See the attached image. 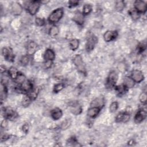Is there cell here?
I'll use <instances>...</instances> for the list:
<instances>
[{
	"instance_id": "obj_1",
	"label": "cell",
	"mask_w": 147,
	"mask_h": 147,
	"mask_svg": "<svg viewBox=\"0 0 147 147\" xmlns=\"http://www.w3.org/2000/svg\"><path fill=\"white\" fill-rule=\"evenodd\" d=\"M72 61L75 67H76L77 69L78 70V71L82 73V74L86 75L87 70H86L85 64L83 62L82 56L80 55H76L74 57Z\"/></svg>"
},
{
	"instance_id": "obj_2",
	"label": "cell",
	"mask_w": 147,
	"mask_h": 147,
	"mask_svg": "<svg viewBox=\"0 0 147 147\" xmlns=\"http://www.w3.org/2000/svg\"><path fill=\"white\" fill-rule=\"evenodd\" d=\"M41 2L40 1H28L25 5L27 11L32 16L35 15L38 11Z\"/></svg>"
},
{
	"instance_id": "obj_3",
	"label": "cell",
	"mask_w": 147,
	"mask_h": 147,
	"mask_svg": "<svg viewBox=\"0 0 147 147\" xmlns=\"http://www.w3.org/2000/svg\"><path fill=\"white\" fill-rule=\"evenodd\" d=\"M64 10L62 7H59L53 10L48 17V21L51 24H55L59 22L63 17Z\"/></svg>"
},
{
	"instance_id": "obj_4",
	"label": "cell",
	"mask_w": 147,
	"mask_h": 147,
	"mask_svg": "<svg viewBox=\"0 0 147 147\" xmlns=\"http://www.w3.org/2000/svg\"><path fill=\"white\" fill-rule=\"evenodd\" d=\"M118 75L115 71H111L109 74V75L107 78L106 87L107 88L112 89L115 87V84L118 80Z\"/></svg>"
},
{
	"instance_id": "obj_5",
	"label": "cell",
	"mask_w": 147,
	"mask_h": 147,
	"mask_svg": "<svg viewBox=\"0 0 147 147\" xmlns=\"http://www.w3.org/2000/svg\"><path fill=\"white\" fill-rule=\"evenodd\" d=\"M98 42V38L94 34H92L89 36L87 40L86 43V50L87 52H91L94 49L95 45Z\"/></svg>"
},
{
	"instance_id": "obj_6",
	"label": "cell",
	"mask_w": 147,
	"mask_h": 147,
	"mask_svg": "<svg viewBox=\"0 0 147 147\" xmlns=\"http://www.w3.org/2000/svg\"><path fill=\"white\" fill-rule=\"evenodd\" d=\"M2 54L4 59L9 62H13L14 60V55L12 49L9 47H3L2 49Z\"/></svg>"
},
{
	"instance_id": "obj_7",
	"label": "cell",
	"mask_w": 147,
	"mask_h": 147,
	"mask_svg": "<svg viewBox=\"0 0 147 147\" xmlns=\"http://www.w3.org/2000/svg\"><path fill=\"white\" fill-rule=\"evenodd\" d=\"M3 114L5 119L7 120H14L18 117V114L12 109L9 107L4 108Z\"/></svg>"
},
{
	"instance_id": "obj_8",
	"label": "cell",
	"mask_w": 147,
	"mask_h": 147,
	"mask_svg": "<svg viewBox=\"0 0 147 147\" xmlns=\"http://www.w3.org/2000/svg\"><path fill=\"white\" fill-rule=\"evenodd\" d=\"M146 117V108H141L135 114L134 117V121L136 123H141Z\"/></svg>"
},
{
	"instance_id": "obj_9",
	"label": "cell",
	"mask_w": 147,
	"mask_h": 147,
	"mask_svg": "<svg viewBox=\"0 0 147 147\" xmlns=\"http://www.w3.org/2000/svg\"><path fill=\"white\" fill-rule=\"evenodd\" d=\"M134 9L140 14H144L146 11L147 5L142 1H136L134 3Z\"/></svg>"
},
{
	"instance_id": "obj_10",
	"label": "cell",
	"mask_w": 147,
	"mask_h": 147,
	"mask_svg": "<svg viewBox=\"0 0 147 147\" xmlns=\"http://www.w3.org/2000/svg\"><path fill=\"white\" fill-rule=\"evenodd\" d=\"M19 90L21 91L26 94L28 92H29L30 91H31L33 88V84L32 82L30 80H26L24 82L20 84Z\"/></svg>"
},
{
	"instance_id": "obj_11",
	"label": "cell",
	"mask_w": 147,
	"mask_h": 147,
	"mask_svg": "<svg viewBox=\"0 0 147 147\" xmlns=\"http://www.w3.org/2000/svg\"><path fill=\"white\" fill-rule=\"evenodd\" d=\"M118 33L117 30H107L103 34V38L106 42H110L118 37Z\"/></svg>"
},
{
	"instance_id": "obj_12",
	"label": "cell",
	"mask_w": 147,
	"mask_h": 147,
	"mask_svg": "<svg viewBox=\"0 0 147 147\" xmlns=\"http://www.w3.org/2000/svg\"><path fill=\"white\" fill-rule=\"evenodd\" d=\"M131 78L136 83H140L144 79V76L142 72L138 69H134L131 71Z\"/></svg>"
},
{
	"instance_id": "obj_13",
	"label": "cell",
	"mask_w": 147,
	"mask_h": 147,
	"mask_svg": "<svg viewBox=\"0 0 147 147\" xmlns=\"http://www.w3.org/2000/svg\"><path fill=\"white\" fill-rule=\"evenodd\" d=\"M130 119V114L127 112L122 111L119 113L115 117V121L117 123L127 122Z\"/></svg>"
},
{
	"instance_id": "obj_14",
	"label": "cell",
	"mask_w": 147,
	"mask_h": 147,
	"mask_svg": "<svg viewBox=\"0 0 147 147\" xmlns=\"http://www.w3.org/2000/svg\"><path fill=\"white\" fill-rule=\"evenodd\" d=\"M69 107L71 112L75 115H79L82 112V107L78 102L72 103Z\"/></svg>"
},
{
	"instance_id": "obj_15",
	"label": "cell",
	"mask_w": 147,
	"mask_h": 147,
	"mask_svg": "<svg viewBox=\"0 0 147 147\" xmlns=\"http://www.w3.org/2000/svg\"><path fill=\"white\" fill-rule=\"evenodd\" d=\"M105 103V98L103 96H98L94 99L91 103V107H97L102 109Z\"/></svg>"
},
{
	"instance_id": "obj_16",
	"label": "cell",
	"mask_w": 147,
	"mask_h": 147,
	"mask_svg": "<svg viewBox=\"0 0 147 147\" xmlns=\"http://www.w3.org/2000/svg\"><path fill=\"white\" fill-rule=\"evenodd\" d=\"M101 109L97 107H91L89 108L87 112V115L91 118H96L99 114Z\"/></svg>"
},
{
	"instance_id": "obj_17",
	"label": "cell",
	"mask_w": 147,
	"mask_h": 147,
	"mask_svg": "<svg viewBox=\"0 0 147 147\" xmlns=\"http://www.w3.org/2000/svg\"><path fill=\"white\" fill-rule=\"evenodd\" d=\"M73 21L79 25H82L84 23V15L80 11H76L73 17Z\"/></svg>"
},
{
	"instance_id": "obj_18",
	"label": "cell",
	"mask_w": 147,
	"mask_h": 147,
	"mask_svg": "<svg viewBox=\"0 0 147 147\" xmlns=\"http://www.w3.org/2000/svg\"><path fill=\"white\" fill-rule=\"evenodd\" d=\"M37 44L34 41H30L27 45V53L29 56L33 55L37 49Z\"/></svg>"
},
{
	"instance_id": "obj_19",
	"label": "cell",
	"mask_w": 147,
	"mask_h": 147,
	"mask_svg": "<svg viewBox=\"0 0 147 147\" xmlns=\"http://www.w3.org/2000/svg\"><path fill=\"white\" fill-rule=\"evenodd\" d=\"M44 58L47 61H52L55 58V52L51 48L47 49L44 54Z\"/></svg>"
},
{
	"instance_id": "obj_20",
	"label": "cell",
	"mask_w": 147,
	"mask_h": 147,
	"mask_svg": "<svg viewBox=\"0 0 147 147\" xmlns=\"http://www.w3.org/2000/svg\"><path fill=\"white\" fill-rule=\"evenodd\" d=\"M63 115V112L58 107H56L52 109L51 111V116L53 120H58L61 118Z\"/></svg>"
},
{
	"instance_id": "obj_21",
	"label": "cell",
	"mask_w": 147,
	"mask_h": 147,
	"mask_svg": "<svg viewBox=\"0 0 147 147\" xmlns=\"http://www.w3.org/2000/svg\"><path fill=\"white\" fill-rule=\"evenodd\" d=\"M115 91L117 92V95L119 96H121L125 95L128 91V88L125 86L123 84L115 86Z\"/></svg>"
},
{
	"instance_id": "obj_22",
	"label": "cell",
	"mask_w": 147,
	"mask_h": 147,
	"mask_svg": "<svg viewBox=\"0 0 147 147\" xmlns=\"http://www.w3.org/2000/svg\"><path fill=\"white\" fill-rule=\"evenodd\" d=\"M22 10V6L18 2H15L11 5V11L13 14L19 15L21 13Z\"/></svg>"
},
{
	"instance_id": "obj_23",
	"label": "cell",
	"mask_w": 147,
	"mask_h": 147,
	"mask_svg": "<svg viewBox=\"0 0 147 147\" xmlns=\"http://www.w3.org/2000/svg\"><path fill=\"white\" fill-rule=\"evenodd\" d=\"M39 92V89L38 87H33V88L28 92L26 95L28 96L32 101L35 100L37 98L38 94Z\"/></svg>"
},
{
	"instance_id": "obj_24",
	"label": "cell",
	"mask_w": 147,
	"mask_h": 147,
	"mask_svg": "<svg viewBox=\"0 0 147 147\" xmlns=\"http://www.w3.org/2000/svg\"><path fill=\"white\" fill-rule=\"evenodd\" d=\"M123 84L126 86L128 88H129L134 87L135 82L131 77L126 76L123 79Z\"/></svg>"
},
{
	"instance_id": "obj_25",
	"label": "cell",
	"mask_w": 147,
	"mask_h": 147,
	"mask_svg": "<svg viewBox=\"0 0 147 147\" xmlns=\"http://www.w3.org/2000/svg\"><path fill=\"white\" fill-rule=\"evenodd\" d=\"M19 72L20 71H18V69L16 67H11L8 71V75L10 77V78L14 80L17 76Z\"/></svg>"
},
{
	"instance_id": "obj_26",
	"label": "cell",
	"mask_w": 147,
	"mask_h": 147,
	"mask_svg": "<svg viewBox=\"0 0 147 147\" xmlns=\"http://www.w3.org/2000/svg\"><path fill=\"white\" fill-rule=\"evenodd\" d=\"M79 45V40L78 39H72L69 42V48L75 51L76 50Z\"/></svg>"
},
{
	"instance_id": "obj_27",
	"label": "cell",
	"mask_w": 147,
	"mask_h": 147,
	"mask_svg": "<svg viewBox=\"0 0 147 147\" xmlns=\"http://www.w3.org/2000/svg\"><path fill=\"white\" fill-rule=\"evenodd\" d=\"M26 80V77L21 72H19L17 76L16 77V78L14 80V81L19 84H21V83H22L23 82H24Z\"/></svg>"
},
{
	"instance_id": "obj_28",
	"label": "cell",
	"mask_w": 147,
	"mask_h": 147,
	"mask_svg": "<svg viewBox=\"0 0 147 147\" xmlns=\"http://www.w3.org/2000/svg\"><path fill=\"white\" fill-rule=\"evenodd\" d=\"M125 6V2L123 1H117L115 2V8L117 11H121L123 10Z\"/></svg>"
},
{
	"instance_id": "obj_29",
	"label": "cell",
	"mask_w": 147,
	"mask_h": 147,
	"mask_svg": "<svg viewBox=\"0 0 147 147\" xmlns=\"http://www.w3.org/2000/svg\"><path fill=\"white\" fill-rule=\"evenodd\" d=\"M128 13L133 20H137L140 17V14L138 13L135 9H130L128 11Z\"/></svg>"
},
{
	"instance_id": "obj_30",
	"label": "cell",
	"mask_w": 147,
	"mask_h": 147,
	"mask_svg": "<svg viewBox=\"0 0 147 147\" xmlns=\"http://www.w3.org/2000/svg\"><path fill=\"white\" fill-rule=\"evenodd\" d=\"M92 10V7L91 4H85L83 6V14L84 15H88L89 14Z\"/></svg>"
},
{
	"instance_id": "obj_31",
	"label": "cell",
	"mask_w": 147,
	"mask_h": 147,
	"mask_svg": "<svg viewBox=\"0 0 147 147\" xmlns=\"http://www.w3.org/2000/svg\"><path fill=\"white\" fill-rule=\"evenodd\" d=\"M59 32V28L56 25H53L49 30V34L51 37H55L58 34Z\"/></svg>"
},
{
	"instance_id": "obj_32",
	"label": "cell",
	"mask_w": 147,
	"mask_h": 147,
	"mask_svg": "<svg viewBox=\"0 0 147 147\" xmlns=\"http://www.w3.org/2000/svg\"><path fill=\"white\" fill-rule=\"evenodd\" d=\"M71 124V121L70 119H67L65 120H64V121H63V122L61 123L60 125V128L62 130H66L67 129Z\"/></svg>"
},
{
	"instance_id": "obj_33",
	"label": "cell",
	"mask_w": 147,
	"mask_h": 147,
	"mask_svg": "<svg viewBox=\"0 0 147 147\" xmlns=\"http://www.w3.org/2000/svg\"><path fill=\"white\" fill-rule=\"evenodd\" d=\"M78 144V140L75 137H71L69 138V139L67 140V145L69 146H75L76 144Z\"/></svg>"
},
{
	"instance_id": "obj_34",
	"label": "cell",
	"mask_w": 147,
	"mask_h": 147,
	"mask_svg": "<svg viewBox=\"0 0 147 147\" xmlns=\"http://www.w3.org/2000/svg\"><path fill=\"white\" fill-rule=\"evenodd\" d=\"M64 85L62 83H59L56 84L53 86V91L54 93H57L59 91H60L64 88Z\"/></svg>"
},
{
	"instance_id": "obj_35",
	"label": "cell",
	"mask_w": 147,
	"mask_h": 147,
	"mask_svg": "<svg viewBox=\"0 0 147 147\" xmlns=\"http://www.w3.org/2000/svg\"><path fill=\"white\" fill-rule=\"evenodd\" d=\"M139 100L143 104H146V100H147V94L146 91H143L141 93V94L139 96Z\"/></svg>"
},
{
	"instance_id": "obj_36",
	"label": "cell",
	"mask_w": 147,
	"mask_h": 147,
	"mask_svg": "<svg viewBox=\"0 0 147 147\" xmlns=\"http://www.w3.org/2000/svg\"><path fill=\"white\" fill-rule=\"evenodd\" d=\"M29 56L28 55L22 56L20 59V63L22 65H26L29 62Z\"/></svg>"
},
{
	"instance_id": "obj_37",
	"label": "cell",
	"mask_w": 147,
	"mask_h": 147,
	"mask_svg": "<svg viewBox=\"0 0 147 147\" xmlns=\"http://www.w3.org/2000/svg\"><path fill=\"white\" fill-rule=\"evenodd\" d=\"M118 108V103L117 102H112L109 107V110L111 113H114L117 110Z\"/></svg>"
},
{
	"instance_id": "obj_38",
	"label": "cell",
	"mask_w": 147,
	"mask_h": 147,
	"mask_svg": "<svg viewBox=\"0 0 147 147\" xmlns=\"http://www.w3.org/2000/svg\"><path fill=\"white\" fill-rule=\"evenodd\" d=\"M146 49V45L143 44V43H140L138 44L137 48V53L138 54H141Z\"/></svg>"
},
{
	"instance_id": "obj_39",
	"label": "cell",
	"mask_w": 147,
	"mask_h": 147,
	"mask_svg": "<svg viewBox=\"0 0 147 147\" xmlns=\"http://www.w3.org/2000/svg\"><path fill=\"white\" fill-rule=\"evenodd\" d=\"M32 100L28 96H25L24 98H23V99H22V106H24V107H27V106H28L29 105H30V102H32Z\"/></svg>"
},
{
	"instance_id": "obj_40",
	"label": "cell",
	"mask_w": 147,
	"mask_h": 147,
	"mask_svg": "<svg viewBox=\"0 0 147 147\" xmlns=\"http://www.w3.org/2000/svg\"><path fill=\"white\" fill-rule=\"evenodd\" d=\"M35 22H36V25H37L38 26H42L45 25V19L43 18L36 17L35 19Z\"/></svg>"
},
{
	"instance_id": "obj_41",
	"label": "cell",
	"mask_w": 147,
	"mask_h": 147,
	"mask_svg": "<svg viewBox=\"0 0 147 147\" xmlns=\"http://www.w3.org/2000/svg\"><path fill=\"white\" fill-rule=\"evenodd\" d=\"M79 2L76 0H72L68 1V6L69 7H73L78 6L79 5Z\"/></svg>"
},
{
	"instance_id": "obj_42",
	"label": "cell",
	"mask_w": 147,
	"mask_h": 147,
	"mask_svg": "<svg viewBox=\"0 0 147 147\" xmlns=\"http://www.w3.org/2000/svg\"><path fill=\"white\" fill-rule=\"evenodd\" d=\"M29 125L28 123H26L25 124H24L22 126V131L25 133V134H27L28 131H29Z\"/></svg>"
},
{
	"instance_id": "obj_43",
	"label": "cell",
	"mask_w": 147,
	"mask_h": 147,
	"mask_svg": "<svg viewBox=\"0 0 147 147\" xmlns=\"http://www.w3.org/2000/svg\"><path fill=\"white\" fill-rule=\"evenodd\" d=\"M10 135L7 134H4L3 136H1V141L2 142H4V141H7V140H9V139L10 138Z\"/></svg>"
},
{
	"instance_id": "obj_44",
	"label": "cell",
	"mask_w": 147,
	"mask_h": 147,
	"mask_svg": "<svg viewBox=\"0 0 147 147\" xmlns=\"http://www.w3.org/2000/svg\"><path fill=\"white\" fill-rule=\"evenodd\" d=\"M7 119H4L2 121V122H1V127H2V128H5V127L7 126Z\"/></svg>"
},
{
	"instance_id": "obj_45",
	"label": "cell",
	"mask_w": 147,
	"mask_h": 147,
	"mask_svg": "<svg viewBox=\"0 0 147 147\" xmlns=\"http://www.w3.org/2000/svg\"><path fill=\"white\" fill-rule=\"evenodd\" d=\"M134 144H135V141L133 140H131L129 141H128L129 145H133Z\"/></svg>"
}]
</instances>
